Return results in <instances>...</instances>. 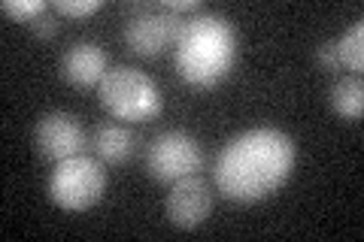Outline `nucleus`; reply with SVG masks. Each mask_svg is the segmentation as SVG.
I'll return each mask as SVG.
<instances>
[{
    "label": "nucleus",
    "mask_w": 364,
    "mask_h": 242,
    "mask_svg": "<svg viewBox=\"0 0 364 242\" xmlns=\"http://www.w3.org/2000/svg\"><path fill=\"white\" fill-rule=\"evenodd\" d=\"M97 97L119 121H152L164 109L161 88L149 73L136 67H112L97 85Z\"/></svg>",
    "instance_id": "nucleus-3"
},
{
    "label": "nucleus",
    "mask_w": 364,
    "mask_h": 242,
    "mask_svg": "<svg viewBox=\"0 0 364 242\" xmlns=\"http://www.w3.org/2000/svg\"><path fill=\"white\" fill-rule=\"evenodd\" d=\"M331 106L340 119H352L358 121L364 115V82L358 73L343 76L340 82H334L331 88Z\"/></svg>",
    "instance_id": "nucleus-11"
},
{
    "label": "nucleus",
    "mask_w": 364,
    "mask_h": 242,
    "mask_svg": "<svg viewBox=\"0 0 364 242\" xmlns=\"http://www.w3.org/2000/svg\"><path fill=\"white\" fill-rule=\"evenodd\" d=\"M182 28H186V18L176 13H167V9H161V13H140L124 28V43L136 55L158 57L167 45H176Z\"/></svg>",
    "instance_id": "nucleus-8"
},
{
    "label": "nucleus",
    "mask_w": 364,
    "mask_h": 242,
    "mask_svg": "<svg viewBox=\"0 0 364 242\" xmlns=\"http://www.w3.org/2000/svg\"><path fill=\"white\" fill-rule=\"evenodd\" d=\"M107 191V170L100 158L73 155L58 160L49 176V200L67 212H85L97 206Z\"/></svg>",
    "instance_id": "nucleus-4"
},
{
    "label": "nucleus",
    "mask_w": 364,
    "mask_h": 242,
    "mask_svg": "<svg viewBox=\"0 0 364 242\" xmlns=\"http://www.w3.org/2000/svg\"><path fill=\"white\" fill-rule=\"evenodd\" d=\"M294 143L277 128H255L228 143L215 158V188L234 203H261L289 182Z\"/></svg>",
    "instance_id": "nucleus-1"
},
{
    "label": "nucleus",
    "mask_w": 364,
    "mask_h": 242,
    "mask_svg": "<svg viewBox=\"0 0 364 242\" xmlns=\"http://www.w3.org/2000/svg\"><path fill=\"white\" fill-rule=\"evenodd\" d=\"M104 6L100 0H55V9L61 16H70V18H82V16H91Z\"/></svg>",
    "instance_id": "nucleus-14"
},
{
    "label": "nucleus",
    "mask_w": 364,
    "mask_h": 242,
    "mask_svg": "<svg viewBox=\"0 0 364 242\" xmlns=\"http://www.w3.org/2000/svg\"><path fill=\"white\" fill-rule=\"evenodd\" d=\"M334 45H337V57L343 70H352V73L364 70V21H355L343 37L334 40Z\"/></svg>",
    "instance_id": "nucleus-12"
},
{
    "label": "nucleus",
    "mask_w": 364,
    "mask_h": 242,
    "mask_svg": "<svg viewBox=\"0 0 364 242\" xmlns=\"http://www.w3.org/2000/svg\"><path fill=\"white\" fill-rule=\"evenodd\" d=\"M136 145H140V136H136L131 128H122V124H100L91 133V148L95 155L109 167L128 164L134 158Z\"/></svg>",
    "instance_id": "nucleus-10"
},
{
    "label": "nucleus",
    "mask_w": 364,
    "mask_h": 242,
    "mask_svg": "<svg viewBox=\"0 0 364 242\" xmlns=\"http://www.w3.org/2000/svg\"><path fill=\"white\" fill-rule=\"evenodd\" d=\"M237 31L225 16L198 13L186 18L176 40V73L195 88H215L234 70Z\"/></svg>",
    "instance_id": "nucleus-2"
},
{
    "label": "nucleus",
    "mask_w": 364,
    "mask_h": 242,
    "mask_svg": "<svg viewBox=\"0 0 364 242\" xmlns=\"http://www.w3.org/2000/svg\"><path fill=\"white\" fill-rule=\"evenodd\" d=\"M0 9H4V16L31 25L33 18H40L46 9H49V4H46V0H4V4H0Z\"/></svg>",
    "instance_id": "nucleus-13"
},
{
    "label": "nucleus",
    "mask_w": 364,
    "mask_h": 242,
    "mask_svg": "<svg viewBox=\"0 0 364 242\" xmlns=\"http://www.w3.org/2000/svg\"><path fill=\"white\" fill-rule=\"evenodd\" d=\"M213 212V188L203 176H186L170 185V194L164 200L167 221L179 230H195L210 218Z\"/></svg>",
    "instance_id": "nucleus-7"
},
{
    "label": "nucleus",
    "mask_w": 364,
    "mask_h": 242,
    "mask_svg": "<svg viewBox=\"0 0 364 242\" xmlns=\"http://www.w3.org/2000/svg\"><path fill=\"white\" fill-rule=\"evenodd\" d=\"M200 167H203V152L195 136L186 131L158 133L149 145V152H146V170L161 185H173V182L186 176H195Z\"/></svg>",
    "instance_id": "nucleus-5"
},
{
    "label": "nucleus",
    "mask_w": 364,
    "mask_h": 242,
    "mask_svg": "<svg viewBox=\"0 0 364 242\" xmlns=\"http://www.w3.org/2000/svg\"><path fill=\"white\" fill-rule=\"evenodd\" d=\"M61 76L76 88H88V85H100L104 76L109 73V61L107 52L91 40H79L70 49L61 55Z\"/></svg>",
    "instance_id": "nucleus-9"
},
{
    "label": "nucleus",
    "mask_w": 364,
    "mask_h": 242,
    "mask_svg": "<svg viewBox=\"0 0 364 242\" xmlns=\"http://www.w3.org/2000/svg\"><path fill=\"white\" fill-rule=\"evenodd\" d=\"M316 61L325 67V70H343L340 67V57H337V45H334V40H328V43H318V49H316Z\"/></svg>",
    "instance_id": "nucleus-15"
},
{
    "label": "nucleus",
    "mask_w": 364,
    "mask_h": 242,
    "mask_svg": "<svg viewBox=\"0 0 364 242\" xmlns=\"http://www.w3.org/2000/svg\"><path fill=\"white\" fill-rule=\"evenodd\" d=\"M164 9H167V13H198V9H200V4H198V0H164Z\"/></svg>",
    "instance_id": "nucleus-17"
},
{
    "label": "nucleus",
    "mask_w": 364,
    "mask_h": 242,
    "mask_svg": "<svg viewBox=\"0 0 364 242\" xmlns=\"http://www.w3.org/2000/svg\"><path fill=\"white\" fill-rule=\"evenodd\" d=\"M31 31H33V37L37 40H52L55 33H58V21H55L49 13H43L40 18L31 21Z\"/></svg>",
    "instance_id": "nucleus-16"
},
{
    "label": "nucleus",
    "mask_w": 364,
    "mask_h": 242,
    "mask_svg": "<svg viewBox=\"0 0 364 242\" xmlns=\"http://www.w3.org/2000/svg\"><path fill=\"white\" fill-rule=\"evenodd\" d=\"M85 145H88V136L79 119L70 112H61V109L46 112L37 121V128H33V148H37V155L46 160H55V164L73 155H85Z\"/></svg>",
    "instance_id": "nucleus-6"
}]
</instances>
